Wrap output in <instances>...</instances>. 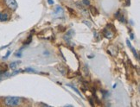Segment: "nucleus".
<instances>
[{"label":"nucleus","mask_w":140,"mask_h":107,"mask_svg":"<svg viewBox=\"0 0 140 107\" xmlns=\"http://www.w3.org/2000/svg\"><path fill=\"white\" fill-rule=\"evenodd\" d=\"M21 103V99L18 97H8L4 99V104L7 106H18Z\"/></svg>","instance_id":"f257e3e1"},{"label":"nucleus","mask_w":140,"mask_h":107,"mask_svg":"<svg viewBox=\"0 0 140 107\" xmlns=\"http://www.w3.org/2000/svg\"><path fill=\"white\" fill-rule=\"evenodd\" d=\"M6 5L8 8H10L11 11H15L18 8V3H16V0H4Z\"/></svg>","instance_id":"f03ea898"},{"label":"nucleus","mask_w":140,"mask_h":107,"mask_svg":"<svg viewBox=\"0 0 140 107\" xmlns=\"http://www.w3.org/2000/svg\"><path fill=\"white\" fill-rule=\"evenodd\" d=\"M8 19H9V15L6 12H1V13H0V21L1 22L7 21Z\"/></svg>","instance_id":"7ed1b4c3"},{"label":"nucleus","mask_w":140,"mask_h":107,"mask_svg":"<svg viewBox=\"0 0 140 107\" xmlns=\"http://www.w3.org/2000/svg\"><path fill=\"white\" fill-rule=\"evenodd\" d=\"M103 35L104 36H105L106 38H107V39H110V38H112V33L111 32V31L109 30H104L103 31Z\"/></svg>","instance_id":"20e7f679"},{"label":"nucleus","mask_w":140,"mask_h":107,"mask_svg":"<svg viewBox=\"0 0 140 107\" xmlns=\"http://www.w3.org/2000/svg\"><path fill=\"white\" fill-rule=\"evenodd\" d=\"M58 70H59V71L61 72L63 75H65V74H67L66 67H64V66H62V65H59V66H58Z\"/></svg>","instance_id":"39448f33"},{"label":"nucleus","mask_w":140,"mask_h":107,"mask_svg":"<svg viewBox=\"0 0 140 107\" xmlns=\"http://www.w3.org/2000/svg\"><path fill=\"white\" fill-rule=\"evenodd\" d=\"M63 13V10L61 6H56V8H55V15H60V14H62Z\"/></svg>","instance_id":"423d86ee"},{"label":"nucleus","mask_w":140,"mask_h":107,"mask_svg":"<svg viewBox=\"0 0 140 107\" xmlns=\"http://www.w3.org/2000/svg\"><path fill=\"white\" fill-rule=\"evenodd\" d=\"M67 86H69V87H71V88H72V89H73V90H74V92H76V93H77V94H78V95H79V96H81V98H83V96H82V95H81V92H80V91H79V90H78V89H77V88H75V87H74V86H71V85H67Z\"/></svg>","instance_id":"0eeeda50"},{"label":"nucleus","mask_w":140,"mask_h":107,"mask_svg":"<svg viewBox=\"0 0 140 107\" xmlns=\"http://www.w3.org/2000/svg\"><path fill=\"white\" fill-rule=\"evenodd\" d=\"M18 63H20V61H15V62H11V64H10V67H11V69H15L16 67V66H18Z\"/></svg>","instance_id":"6e6552de"},{"label":"nucleus","mask_w":140,"mask_h":107,"mask_svg":"<svg viewBox=\"0 0 140 107\" xmlns=\"http://www.w3.org/2000/svg\"><path fill=\"white\" fill-rule=\"evenodd\" d=\"M131 48V49H132V53H133V55H134V56H135V57H136V58H137V60H139V56H138V55H137V51H136V49H135V48H134L133 47H132H132H131V48Z\"/></svg>","instance_id":"1a4fd4ad"},{"label":"nucleus","mask_w":140,"mask_h":107,"mask_svg":"<svg viewBox=\"0 0 140 107\" xmlns=\"http://www.w3.org/2000/svg\"><path fill=\"white\" fill-rule=\"evenodd\" d=\"M90 10H91V12H92V14H93V16H94L96 15V14H98V11H97V10H96L94 7H93V6H90Z\"/></svg>","instance_id":"9d476101"},{"label":"nucleus","mask_w":140,"mask_h":107,"mask_svg":"<svg viewBox=\"0 0 140 107\" xmlns=\"http://www.w3.org/2000/svg\"><path fill=\"white\" fill-rule=\"evenodd\" d=\"M82 4L86 6H89L90 5V1L89 0H82Z\"/></svg>","instance_id":"9b49d317"},{"label":"nucleus","mask_w":140,"mask_h":107,"mask_svg":"<svg viewBox=\"0 0 140 107\" xmlns=\"http://www.w3.org/2000/svg\"><path fill=\"white\" fill-rule=\"evenodd\" d=\"M31 38H32V35H30L28 37V41L25 42V44H29V43H30V42H31Z\"/></svg>","instance_id":"f8f14e48"},{"label":"nucleus","mask_w":140,"mask_h":107,"mask_svg":"<svg viewBox=\"0 0 140 107\" xmlns=\"http://www.w3.org/2000/svg\"><path fill=\"white\" fill-rule=\"evenodd\" d=\"M83 23H85V24H86V25H87V26L89 27V28H91V27H92V24H91V23H89V22H87V21H84Z\"/></svg>","instance_id":"ddd939ff"},{"label":"nucleus","mask_w":140,"mask_h":107,"mask_svg":"<svg viewBox=\"0 0 140 107\" xmlns=\"http://www.w3.org/2000/svg\"><path fill=\"white\" fill-rule=\"evenodd\" d=\"M25 71H27V72H34V73H36L35 70L32 69V68H26V69H25Z\"/></svg>","instance_id":"4468645a"},{"label":"nucleus","mask_w":140,"mask_h":107,"mask_svg":"<svg viewBox=\"0 0 140 107\" xmlns=\"http://www.w3.org/2000/svg\"><path fill=\"white\" fill-rule=\"evenodd\" d=\"M48 3H49V4H50V5H52V4H54V1H53V0H48Z\"/></svg>","instance_id":"2eb2a0df"},{"label":"nucleus","mask_w":140,"mask_h":107,"mask_svg":"<svg viewBox=\"0 0 140 107\" xmlns=\"http://www.w3.org/2000/svg\"><path fill=\"white\" fill-rule=\"evenodd\" d=\"M10 53H11V52H10V51H9V52H7V55H6V56H5V57H4V59H6V58L8 57L9 55H10Z\"/></svg>","instance_id":"dca6fc26"},{"label":"nucleus","mask_w":140,"mask_h":107,"mask_svg":"<svg viewBox=\"0 0 140 107\" xmlns=\"http://www.w3.org/2000/svg\"><path fill=\"white\" fill-rule=\"evenodd\" d=\"M126 5H130V0H126Z\"/></svg>","instance_id":"f3484780"},{"label":"nucleus","mask_w":140,"mask_h":107,"mask_svg":"<svg viewBox=\"0 0 140 107\" xmlns=\"http://www.w3.org/2000/svg\"><path fill=\"white\" fill-rule=\"evenodd\" d=\"M134 38V35H132V34H131V39H133Z\"/></svg>","instance_id":"a211bd4d"},{"label":"nucleus","mask_w":140,"mask_h":107,"mask_svg":"<svg viewBox=\"0 0 140 107\" xmlns=\"http://www.w3.org/2000/svg\"><path fill=\"white\" fill-rule=\"evenodd\" d=\"M117 86V84H115V85H113V88H115V87Z\"/></svg>","instance_id":"6ab92c4d"}]
</instances>
